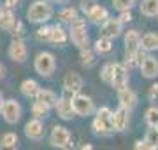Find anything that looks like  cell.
Listing matches in <instances>:
<instances>
[{"label":"cell","instance_id":"6da1fadb","mask_svg":"<svg viewBox=\"0 0 158 150\" xmlns=\"http://www.w3.org/2000/svg\"><path fill=\"white\" fill-rule=\"evenodd\" d=\"M53 14H55V9L51 0H34L27 9V19L34 25L48 23L53 17Z\"/></svg>","mask_w":158,"mask_h":150},{"label":"cell","instance_id":"7a4b0ae2","mask_svg":"<svg viewBox=\"0 0 158 150\" xmlns=\"http://www.w3.org/2000/svg\"><path fill=\"white\" fill-rule=\"evenodd\" d=\"M69 40L72 42L77 49L88 47L90 45V35L86 30V19L77 16L70 25H69Z\"/></svg>","mask_w":158,"mask_h":150},{"label":"cell","instance_id":"3957f363","mask_svg":"<svg viewBox=\"0 0 158 150\" xmlns=\"http://www.w3.org/2000/svg\"><path fill=\"white\" fill-rule=\"evenodd\" d=\"M111 115H113V110L109 106H100L98 110L95 108V119L91 122V129L97 136H109L114 133Z\"/></svg>","mask_w":158,"mask_h":150},{"label":"cell","instance_id":"277c9868","mask_svg":"<svg viewBox=\"0 0 158 150\" xmlns=\"http://www.w3.org/2000/svg\"><path fill=\"white\" fill-rule=\"evenodd\" d=\"M34 70L39 73L40 77L49 79L55 70H56V58L49 51H40L34 58Z\"/></svg>","mask_w":158,"mask_h":150},{"label":"cell","instance_id":"5b68a950","mask_svg":"<svg viewBox=\"0 0 158 150\" xmlns=\"http://www.w3.org/2000/svg\"><path fill=\"white\" fill-rule=\"evenodd\" d=\"M72 96L74 93L67 91V89H62V94L58 96L56 103H55V110H56V115L63 121H72L76 113H74V108H72Z\"/></svg>","mask_w":158,"mask_h":150},{"label":"cell","instance_id":"8992f818","mask_svg":"<svg viewBox=\"0 0 158 150\" xmlns=\"http://www.w3.org/2000/svg\"><path fill=\"white\" fill-rule=\"evenodd\" d=\"M21 113H23V108L19 105V101L14 100V98H9V100H4L2 101V110H0V115L2 119L6 121L7 124H18L21 121Z\"/></svg>","mask_w":158,"mask_h":150},{"label":"cell","instance_id":"52a82bcc","mask_svg":"<svg viewBox=\"0 0 158 150\" xmlns=\"http://www.w3.org/2000/svg\"><path fill=\"white\" fill-rule=\"evenodd\" d=\"M72 108L74 113L79 117H90L95 113V103L91 100V96L83 94V93H76L72 96Z\"/></svg>","mask_w":158,"mask_h":150},{"label":"cell","instance_id":"ba28073f","mask_svg":"<svg viewBox=\"0 0 158 150\" xmlns=\"http://www.w3.org/2000/svg\"><path fill=\"white\" fill-rule=\"evenodd\" d=\"M49 145L55 147V148H72V136H70V131H69L65 126H53L49 133Z\"/></svg>","mask_w":158,"mask_h":150},{"label":"cell","instance_id":"9c48e42d","mask_svg":"<svg viewBox=\"0 0 158 150\" xmlns=\"http://www.w3.org/2000/svg\"><path fill=\"white\" fill-rule=\"evenodd\" d=\"M130 82V73L128 70L121 65V63H113V73H111V80H109V86L114 89V91H119V89L127 87Z\"/></svg>","mask_w":158,"mask_h":150},{"label":"cell","instance_id":"30bf717a","mask_svg":"<svg viewBox=\"0 0 158 150\" xmlns=\"http://www.w3.org/2000/svg\"><path fill=\"white\" fill-rule=\"evenodd\" d=\"M7 56L9 60L14 63H25L27 58H28V47L25 44L23 39H12L11 44H9V49H7Z\"/></svg>","mask_w":158,"mask_h":150},{"label":"cell","instance_id":"8fae6325","mask_svg":"<svg viewBox=\"0 0 158 150\" xmlns=\"http://www.w3.org/2000/svg\"><path fill=\"white\" fill-rule=\"evenodd\" d=\"M111 122H113L114 133H125L130 126V110L119 105L111 115Z\"/></svg>","mask_w":158,"mask_h":150},{"label":"cell","instance_id":"7c38bea8","mask_svg":"<svg viewBox=\"0 0 158 150\" xmlns=\"http://www.w3.org/2000/svg\"><path fill=\"white\" fill-rule=\"evenodd\" d=\"M25 136L32 141H42L44 140V122H42V119L32 117L28 122L25 124Z\"/></svg>","mask_w":158,"mask_h":150},{"label":"cell","instance_id":"4fadbf2b","mask_svg":"<svg viewBox=\"0 0 158 150\" xmlns=\"http://www.w3.org/2000/svg\"><path fill=\"white\" fill-rule=\"evenodd\" d=\"M121 32H123V25L118 21V17H107L100 25V37H106V39H118Z\"/></svg>","mask_w":158,"mask_h":150},{"label":"cell","instance_id":"5bb4252c","mask_svg":"<svg viewBox=\"0 0 158 150\" xmlns=\"http://www.w3.org/2000/svg\"><path fill=\"white\" fill-rule=\"evenodd\" d=\"M137 68L141 70V75L144 79L153 80V79L158 77V60L155 58V56H151V54H148L146 58L139 63V67Z\"/></svg>","mask_w":158,"mask_h":150},{"label":"cell","instance_id":"9a60e30c","mask_svg":"<svg viewBox=\"0 0 158 150\" xmlns=\"http://www.w3.org/2000/svg\"><path fill=\"white\" fill-rule=\"evenodd\" d=\"M85 16H86V19H88L91 25H102L107 17H111V14H109V11L104 6H100V4H93V6L85 12Z\"/></svg>","mask_w":158,"mask_h":150},{"label":"cell","instance_id":"2e32d148","mask_svg":"<svg viewBox=\"0 0 158 150\" xmlns=\"http://www.w3.org/2000/svg\"><path fill=\"white\" fill-rule=\"evenodd\" d=\"M63 89H67V91H70V93H81L83 91V86H85V80H83V77L79 75L77 72H69L65 77H63Z\"/></svg>","mask_w":158,"mask_h":150},{"label":"cell","instance_id":"e0dca14e","mask_svg":"<svg viewBox=\"0 0 158 150\" xmlns=\"http://www.w3.org/2000/svg\"><path fill=\"white\" fill-rule=\"evenodd\" d=\"M69 42V30L62 26V25H53L49 32V44L56 45V47H62Z\"/></svg>","mask_w":158,"mask_h":150},{"label":"cell","instance_id":"ac0fdd59","mask_svg":"<svg viewBox=\"0 0 158 150\" xmlns=\"http://www.w3.org/2000/svg\"><path fill=\"white\" fill-rule=\"evenodd\" d=\"M137 101H139V100H137L135 91H132L128 86L118 91V103H119L121 106H125V108L132 110V108L137 105Z\"/></svg>","mask_w":158,"mask_h":150},{"label":"cell","instance_id":"d6986e66","mask_svg":"<svg viewBox=\"0 0 158 150\" xmlns=\"http://www.w3.org/2000/svg\"><path fill=\"white\" fill-rule=\"evenodd\" d=\"M40 89L39 82L35 80V79H25L19 86V91H21V94L25 98H28V100H34L35 94H37V91Z\"/></svg>","mask_w":158,"mask_h":150},{"label":"cell","instance_id":"ffe728a7","mask_svg":"<svg viewBox=\"0 0 158 150\" xmlns=\"http://www.w3.org/2000/svg\"><path fill=\"white\" fill-rule=\"evenodd\" d=\"M34 100L35 101H40V103H44V105H48L49 108H53L55 103H56V100H58V96H56V93H55V91H51V89L40 87L39 91H37V94H35Z\"/></svg>","mask_w":158,"mask_h":150},{"label":"cell","instance_id":"44dd1931","mask_svg":"<svg viewBox=\"0 0 158 150\" xmlns=\"http://www.w3.org/2000/svg\"><path fill=\"white\" fill-rule=\"evenodd\" d=\"M142 49H146L148 52L158 51V33L156 32H148V33L141 35V42H139Z\"/></svg>","mask_w":158,"mask_h":150},{"label":"cell","instance_id":"7402d4cb","mask_svg":"<svg viewBox=\"0 0 158 150\" xmlns=\"http://www.w3.org/2000/svg\"><path fill=\"white\" fill-rule=\"evenodd\" d=\"M141 42V33L139 30H128L123 35V44H125V51H135L139 47Z\"/></svg>","mask_w":158,"mask_h":150},{"label":"cell","instance_id":"603a6c76","mask_svg":"<svg viewBox=\"0 0 158 150\" xmlns=\"http://www.w3.org/2000/svg\"><path fill=\"white\" fill-rule=\"evenodd\" d=\"M139 12L146 17H156L158 14V0H141Z\"/></svg>","mask_w":158,"mask_h":150},{"label":"cell","instance_id":"cb8c5ba5","mask_svg":"<svg viewBox=\"0 0 158 150\" xmlns=\"http://www.w3.org/2000/svg\"><path fill=\"white\" fill-rule=\"evenodd\" d=\"M113 40L111 39H106V37H98L93 44V51L95 54H100V56H106L109 52H113Z\"/></svg>","mask_w":158,"mask_h":150},{"label":"cell","instance_id":"d4e9b609","mask_svg":"<svg viewBox=\"0 0 158 150\" xmlns=\"http://www.w3.org/2000/svg\"><path fill=\"white\" fill-rule=\"evenodd\" d=\"M158 148V131L155 126H148L146 136H144V150H156Z\"/></svg>","mask_w":158,"mask_h":150},{"label":"cell","instance_id":"484cf974","mask_svg":"<svg viewBox=\"0 0 158 150\" xmlns=\"http://www.w3.org/2000/svg\"><path fill=\"white\" fill-rule=\"evenodd\" d=\"M14 21H16V14L12 12V9H2L0 11V30H6V32H9L12 28V25H14Z\"/></svg>","mask_w":158,"mask_h":150},{"label":"cell","instance_id":"4316f807","mask_svg":"<svg viewBox=\"0 0 158 150\" xmlns=\"http://www.w3.org/2000/svg\"><path fill=\"white\" fill-rule=\"evenodd\" d=\"M95 51L91 49V47H83V49H79V61L81 65L86 68H90L95 65Z\"/></svg>","mask_w":158,"mask_h":150},{"label":"cell","instance_id":"83f0119b","mask_svg":"<svg viewBox=\"0 0 158 150\" xmlns=\"http://www.w3.org/2000/svg\"><path fill=\"white\" fill-rule=\"evenodd\" d=\"M18 143H19L18 134L12 133V131L4 133L2 138H0V148H18Z\"/></svg>","mask_w":158,"mask_h":150},{"label":"cell","instance_id":"f1b7e54d","mask_svg":"<svg viewBox=\"0 0 158 150\" xmlns=\"http://www.w3.org/2000/svg\"><path fill=\"white\" fill-rule=\"evenodd\" d=\"M77 16H79L77 9H74V7H63L62 11L58 12V19H60V23H63V25H70Z\"/></svg>","mask_w":158,"mask_h":150},{"label":"cell","instance_id":"f546056e","mask_svg":"<svg viewBox=\"0 0 158 150\" xmlns=\"http://www.w3.org/2000/svg\"><path fill=\"white\" fill-rule=\"evenodd\" d=\"M51 108L44 103H40V101H34L32 103V115L37 117V119H46V117L49 115Z\"/></svg>","mask_w":158,"mask_h":150},{"label":"cell","instance_id":"4dcf8cb0","mask_svg":"<svg viewBox=\"0 0 158 150\" xmlns=\"http://www.w3.org/2000/svg\"><path fill=\"white\" fill-rule=\"evenodd\" d=\"M144 121H146L148 126H155L158 122V106H148L146 112H144Z\"/></svg>","mask_w":158,"mask_h":150},{"label":"cell","instance_id":"1f68e13d","mask_svg":"<svg viewBox=\"0 0 158 150\" xmlns=\"http://www.w3.org/2000/svg\"><path fill=\"white\" fill-rule=\"evenodd\" d=\"M127 70H134V68L139 67V63L135 60V54H134V51H125V58H123V63H121Z\"/></svg>","mask_w":158,"mask_h":150},{"label":"cell","instance_id":"d6a6232c","mask_svg":"<svg viewBox=\"0 0 158 150\" xmlns=\"http://www.w3.org/2000/svg\"><path fill=\"white\" fill-rule=\"evenodd\" d=\"M49 32H51V26H48L46 23H42L35 30V39L39 40V42H49Z\"/></svg>","mask_w":158,"mask_h":150},{"label":"cell","instance_id":"836d02e7","mask_svg":"<svg viewBox=\"0 0 158 150\" xmlns=\"http://www.w3.org/2000/svg\"><path fill=\"white\" fill-rule=\"evenodd\" d=\"M137 0H113V7L116 11H132Z\"/></svg>","mask_w":158,"mask_h":150},{"label":"cell","instance_id":"e575fe53","mask_svg":"<svg viewBox=\"0 0 158 150\" xmlns=\"http://www.w3.org/2000/svg\"><path fill=\"white\" fill-rule=\"evenodd\" d=\"M111 73H113V63L109 61V63H106V65H102L98 77H100V80L104 84H109V80H111Z\"/></svg>","mask_w":158,"mask_h":150},{"label":"cell","instance_id":"d590c367","mask_svg":"<svg viewBox=\"0 0 158 150\" xmlns=\"http://www.w3.org/2000/svg\"><path fill=\"white\" fill-rule=\"evenodd\" d=\"M12 35V39H23V35H25V26H23L21 21H14V25H12V28L9 30Z\"/></svg>","mask_w":158,"mask_h":150},{"label":"cell","instance_id":"8d00e7d4","mask_svg":"<svg viewBox=\"0 0 158 150\" xmlns=\"http://www.w3.org/2000/svg\"><path fill=\"white\" fill-rule=\"evenodd\" d=\"M132 19H134V16H132V11H119L118 21L121 23V25H125V23H130Z\"/></svg>","mask_w":158,"mask_h":150},{"label":"cell","instance_id":"74e56055","mask_svg":"<svg viewBox=\"0 0 158 150\" xmlns=\"http://www.w3.org/2000/svg\"><path fill=\"white\" fill-rule=\"evenodd\" d=\"M148 98H149L151 101H155L158 98V82H155L151 87H149V91H148Z\"/></svg>","mask_w":158,"mask_h":150},{"label":"cell","instance_id":"f35d334b","mask_svg":"<svg viewBox=\"0 0 158 150\" xmlns=\"http://www.w3.org/2000/svg\"><path fill=\"white\" fill-rule=\"evenodd\" d=\"M19 2H21V0H4V7H6V9H14V7H18Z\"/></svg>","mask_w":158,"mask_h":150},{"label":"cell","instance_id":"ab89813d","mask_svg":"<svg viewBox=\"0 0 158 150\" xmlns=\"http://www.w3.org/2000/svg\"><path fill=\"white\" fill-rule=\"evenodd\" d=\"M91 6H93V2H91V0H81V9H83V12H86Z\"/></svg>","mask_w":158,"mask_h":150},{"label":"cell","instance_id":"60d3db41","mask_svg":"<svg viewBox=\"0 0 158 150\" xmlns=\"http://www.w3.org/2000/svg\"><path fill=\"white\" fill-rule=\"evenodd\" d=\"M134 148H135V150H144V140H137V141H135V145H134Z\"/></svg>","mask_w":158,"mask_h":150},{"label":"cell","instance_id":"b9f144b4","mask_svg":"<svg viewBox=\"0 0 158 150\" xmlns=\"http://www.w3.org/2000/svg\"><path fill=\"white\" fill-rule=\"evenodd\" d=\"M4 77H6V67L0 63V79H4Z\"/></svg>","mask_w":158,"mask_h":150},{"label":"cell","instance_id":"7bdbcfd3","mask_svg":"<svg viewBox=\"0 0 158 150\" xmlns=\"http://www.w3.org/2000/svg\"><path fill=\"white\" fill-rule=\"evenodd\" d=\"M81 148H83V150H91V148H93V145H90V143H88V145H83Z\"/></svg>","mask_w":158,"mask_h":150},{"label":"cell","instance_id":"ee69618b","mask_svg":"<svg viewBox=\"0 0 158 150\" xmlns=\"http://www.w3.org/2000/svg\"><path fill=\"white\" fill-rule=\"evenodd\" d=\"M51 2H55V4H65V2H69V0H51Z\"/></svg>","mask_w":158,"mask_h":150},{"label":"cell","instance_id":"f6af8a7d","mask_svg":"<svg viewBox=\"0 0 158 150\" xmlns=\"http://www.w3.org/2000/svg\"><path fill=\"white\" fill-rule=\"evenodd\" d=\"M2 101H4V94H2V91H0V110H2Z\"/></svg>","mask_w":158,"mask_h":150},{"label":"cell","instance_id":"bcb514c9","mask_svg":"<svg viewBox=\"0 0 158 150\" xmlns=\"http://www.w3.org/2000/svg\"><path fill=\"white\" fill-rule=\"evenodd\" d=\"M155 128H156V131H158V122H156V124H155Z\"/></svg>","mask_w":158,"mask_h":150},{"label":"cell","instance_id":"7dc6e473","mask_svg":"<svg viewBox=\"0 0 158 150\" xmlns=\"http://www.w3.org/2000/svg\"><path fill=\"white\" fill-rule=\"evenodd\" d=\"M0 11H2V7H0Z\"/></svg>","mask_w":158,"mask_h":150},{"label":"cell","instance_id":"c3c4849f","mask_svg":"<svg viewBox=\"0 0 158 150\" xmlns=\"http://www.w3.org/2000/svg\"><path fill=\"white\" fill-rule=\"evenodd\" d=\"M156 17H158V14H156Z\"/></svg>","mask_w":158,"mask_h":150}]
</instances>
